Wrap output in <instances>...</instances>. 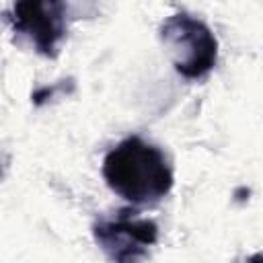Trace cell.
<instances>
[{
	"mask_svg": "<svg viewBox=\"0 0 263 263\" xmlns=\"http://www.w3.org/2000/svg\"><path fill=\"white\" fill-rule=\"evenodd\" d=\"M103 175L117 195L138 205L160 201L173 187V171L166 156L140 136H129L109 150Z\"/></svg>",
	"mask_w": 263,
	"mask_h": 263,
	"instance_id": "1",
	"label": "cell"
},
{
	"mask_svg": "<svg viewBox=\"0 0 263 263\" xmlns=\"http://www.w3.org/2000/svg\"><path fill=\"white\" fill-rule=\"evenodd\" d=\"M162 41L171 49L177 72L199 78L216 64V39L212 31L189 14H175L162 23Z\"/></svg>",
	"mask_w": 263,
	"mask_h": 263,
	"instance_id": "2",
	"label": "cell"
},
{
	"mask_svg": "<svg viewBox=\"0 0 263 263\" xmlns=\"http://www.w3.org/2000/svg\"><path fill=\"white\" fill-rule=\"evenodd\" d=\"M158 228L154 222L121 212L115 220L97 224L95 238L113 263H138L146 257L148 247L156 242Z\"/></svg>",
	"mask_w": 263,
	"mask_h": 263,
	"instance_id": "3",
	"label": "cell"
},
{
	"mask_svg": "<svg viewBox=\"0 0 263 263\" xmlns=\"http://www.w3.org/2000/svg\"><path fill=\"white\" fill-rule=\"evenodd\" d=\"M14 27L29 35L39 51L49 53L64 37V4L21 2L14 6Z\"/></svg>",
	"mask_w": 263,
	"mask_h": 263,
	"instance_id": "4",
	"label": "cell"
}]
</instances>
